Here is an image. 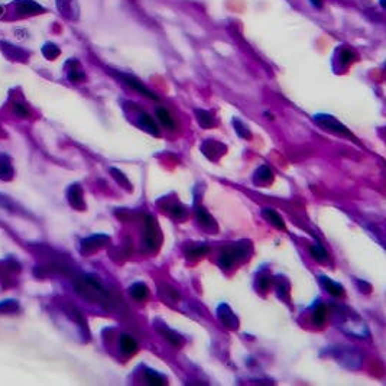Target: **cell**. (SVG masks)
<instances>
[{
    "label": "cell",
    "mask_w": 386,
    "mask_h": 386,
    "mask_svg": "<svg viewBox=\"0 0 386 386\" xmlns=\"http://www.w3.org/2000/svg\"><path fill=\"white\" fill-rule=\"evenodd\" d=\"M253 181L256 183V184H260V186H268V184H271L272 181H273V172H272L271 168H268L266 165H262V167H259L257 168L256 174H255V177H253Z\"/></svg>",
    "instance_id": "19"
},
{
    "label": "cell",
    "mask_w": 386,
    "mask_h": 386,
    "mask_svg": "<svg viewBox=\"0 0 386 386\" xmlns=\"http://www.w3.org/2000/svg\"><path fill=\"white\" fill-rule=\"evenodd\" d=\"M120 350L125 353V355H135L138 352V343L135 342V339H132L128 334H123L120 337Z\"/></svg>",
    "instance_id": "23"
},
{
    "label": "cell",
    "mask_w": 386,
    "mask_h": 386,
    "mask_svg": "<svg viewBox=\"0 0 386 386\" xmlns=\"http://www.w3.org/2000/svg\"><path fill=\"white\" fill-rule=\"evenodd\" d=\"M55 1H57V9L64 17H67L70 20L78 19L80 9H78L77 0H55Z\"/></svg>",
    "instance_id": "11"
},
{
    "label": "cell",
    "mask_w": 386,
    "mask_h": 386,
    "mask_svg": "<svg viewBox=\"0 0 386 386\" xmlns=\"http://www.w3.org/2000/svg\"><path fill=\"white\" fill-rule=\"evenodd\" d=\"M327 318V307L324 304H318L313 311V321L315 326H323Z\"/></svg>",
    "instance_id": "25"
},
{
    "label": "cell",
    "mask_w": 386,
    "mask_h": 386,
    "mask_svg": "<svg viewBox=\"0 0 386 386\" xmlns=\"http://www.w3.org/2000/svg\"><path fill=\"white\" fill-rule=\"evenodd\" d=\"M334 358L337 359L339 362H342V365L347 366V368H352V369H356V368H360L362 365V356L360 353L350 349V347H337L336 352H334Z\"/></svg>",
    "instance_id": "5"
},
{
    "label": "cell",
    "mask_w": 386,
    "mask_h": 386,
    "mask_svg": "<svg viewBox=\"0 0 386 386\" xmlns=\"http://www.w3.org/2000/svg\"><path fill=\"white\" fill-rule=\"evenodd\" d=\"M195 213H197V220H198V223L201 224V227H204V229L210 230L211 233H214L213 230H217V227H215V223L214 220H213V217L208 214L204 208H201V207H198V208L195 210Z\"/></svg>",
    "instance_id": "21"
},
{
    "label": "cell",
    "mask_w": 386,
    "mask_h": 386,
    "mask_svg": "<svg viewBox=\"0 0 386 386\" xmlns=\"http://www.w3.org/2000/svg\"><path fill=\"white\" fill-rule=\"evenodd\" d=\"M75 288H77L80 295H83L84 298L93 301V302H101L103 304V302H107V300H109L107 292L93 278L84 276V278L77 279L75 281Z\"/></svg>",
    "instance_id": "1"
},
{
    "label": "cell",
    "mask_w": 386,
    "mask_h": 386,
    "mask_svg": "<svg viewBox=\"0 0 386 386\" xmlns=\"http://www.w3.org/2000/svg\"><path fill=\"white\" fill-rule=\"evenodd\" d=\"M110 172H112V175H113V178H115L116 181L120 184V186H123V187H126L128 190H130V184H129V180L125 177V174L122 171H119V170H116V168H112L110 170Z\"/></svg>",
    "instance_id": "32"
},
{
    "label": "cell",
    "mask_w": 386,
    "mask_h": 386,
    "mask_svg": "<svg viewBox=\"0 0 386 386\" xmlns=\"http://www.w3.org/2000/svg\"><path fill=\"white\" fill-rule=\"evenodd\" d=\"M158 331L164 336V339H167L172 346H175V347H181L183 344L186 343L184 342V339H183V336H180L177 331H174L170 327H167V326H158Z\"/></svg>",
    "instance_id": "16"
},
{
    "label": "cell",
    "mask_w": 386,
    "mask_h": 386,
    "mask_svg": "<svg viewBox=\"0 0 386 386\" xmlns=\"http://www.w3.org/2000/svg\"><path fill=\"white\" fill-rule=\"evenodd\" d=\"M161 242V236H159V230H158L157 221L154 217H148L145 221V234H143V243L148 246V249L154 250L157 249L158 244Z\"/></svg>",
    "instance_id": "7"
},
{
    "label": "cell",
    "mask_w": 386,
    "mask_h": 386,
    "mask_svg": "<svg viewBox=\"0 0 386 386\" xmlns=\"http://www.w3.org/2000/svg\"><path fill=\"white\" fill-rule=\"evenodd\" d=\"M227 151V148L223 143L217 142V141H205L201 145V152L211 161H217L221 155H224Z\"/></svg>",
    "instance_id": "9"
},
{
    "label": "cell",
    "mask_w": 386,
    "mask_h": 386,
    "mask_svg": "<svg viewBox=\"0 0 386 386\" xmlns=\"http://www.w3.org/2000/svg\"><path fill=\"white\" fill-rule=\"evenodd\" d=\"M233 125H234V130H236V133H237L240 138H243V139H250V138H252L250 130L246 128V125H244L240 119H233Z\"/></svg>",
    "instance_id": "30"
},
{
    "label": "cell",
    "mask_w": 386,
    "mask_h": 386,
    "mask_svg": "<svg viewBox=\"0 0 386 386\" xmlns=\"http://www.w3.org/2000/svg\"><path fill=\"white\" fill-rule=\"evenodd\" d=\"M123 80H125V83L128 84V86H130L132 88H135L136 91H139L141 94H143V96H146L148 99H151V100H158V96L155 94V93H152L149 88H146V87L143 86L142 83L138 80V78H135V77H132V75H123Z\"/></svg>",
    "instance_id": "14"
},
{
    "label": "cell",
    "mask_w": 386,
    "mask_h": 386,
    "mask_svg": "<svg viewBox=\"0 0 386 386\" xmlns=\"http://www.w3.org/2000/svg\"><path fill=\"white\" fill-rule=\"evenodd\" d=\"M157 115L159 117V120L162 122V125L165 126L167 129H170V130H174V129L177 128V125H175V122H174V119L170 115V112H167L165 109H162V107H159L157 110Z\"/></svg>",
    "instance_id": "26"
},
{
    "label": "cell",
    "mask_w": 386,
    "mask_h": 386,
    "mask_svg": "<svg viewBox=\"0 0 386 386\" xmlns=\"http://www.w3.org/2000/svg\"><path fill=\"white\" fill-rule=\"evenodd\" d=\"M17 308H19V305H17L14 301H6V302H1V304H0V313H3V314L13 313Z\"/></svg>",
    "instance_id": "33"
},
{
    "label": "cell",
    "mask_w": 386,
    "mask_h": 386,
    "mask_svg": "<svg viewBox=\"0 0 386 386\" xmlns=\"http://www.w3.org/2000/svg\"><path fill=\"white\" fill-rule=\"evenodd\" d=\"M217 317L220 320V323L227 327L229 330H236L239 327V320L234 315V313L230 310V307L227 304H220L217 308Z\"/></svg>",
    "instance_id": "8"
},
{
    "label": "cell",
    "mask_w": 386,
    "mask_h": 386,
    "mask_svg": "<svg viewBox=\"0 0 386 386\" xmlns=\"http://www.w3.org/2000/svg\"><path fill=\"white\" fill-rule=\"evenodd\" d=\"M269 284H271V278H260L259 279V285H260L262 289H268Z\"/></svg>",
    "instance_id": "38"
},
{
    "label": "cell",
    "mask_w": 386,
    "mask_h": 386,
    "mask_svg": "<svg viewBox=\"0 0 386 386\" xmlns=\"http://www.w3.org/2000/svg\"><path fill=\"white\" fill-rule=\"evenodd\" d=\"M262 215L265 217V220H268L272 226H275L276 229L286 230V226L285 223H284V220H282V217L278 214L275 210H272V208H263V210H262Z\"/></svg>",
    "instance_id": "20"
},
{
    "label": "cell",
    "mask_w": 386,
    "mask_h": 386,
    "mask_svg": "<svg viewBox=\"0 0 386 386\" xmlns=\"http://www.w3.org/2000/svg\"><path fill=\"white\" fill-rule=\"evenodd\" d=\"M0 49L4 54V57L12 59V61H17V62H26L28 61V52L16 45L7 42H0Z\"/></svg>",
    "instance_id": "10"
},
{
    "label": "cell",
    "mask_w": 386,
    "mask_h": 386,
    "mask_svg": "<svg viewBox=\"0 0 386 386\" xmlns=\"http://www.w3.org/2000/svg\"><path fill=\"white\" fill-rule=\"evenodd\" d=\"M14 113L16 116H19V117H29V110L28 107L25 106V104H22V103H16L14 104Z\"/></svg>",
    "instance_id": "35"
},
{
    "label": "cell",
    "mask_w": 386,
    "mask_h": 386,
    "mask_svg": "<svg viewBox=\"0 0 386 386\" xmlns=\"http://www.w3.org/2000/svg\"><path fill=\"white\" fill-rule=\"evenodd\" d=\"M129 292H130V295L135 298V300L138 301H145L148 298V295H149V289H148V286L142 284V282H136V284H133V285L129 288Z\"/></svg>",
    "instance_id": "24"
},
{
    "label": "cell",
    "mask_w": 386,
    "mask_h": 386,
    "mask_svg": "<svg viewBox=\"0 0 386 386\" xmlns=\"http://www.w3.org/2000/svg\"><path fill=\"white\" fill-rule=\"evenodd\" d=\"M249 242H240V243L230 244L224 247L218 257V265L223 269H229L234 265V262H239L247 256V246Z\"/></svg>",
    "instance_id": "2"
},
{
    "label": "cell",
    "mask_w": 386,
    "mask_h": 386,
    "mask_svg": "<svg viewBox=\"0 0 386 386\" xmlns=\"http://www.w3.org/2000/svg\"><path fill=\"white\" fill-rule=\"evenodd\" d=\"M67 197H68V202L75 210H84L86 204H84V198H83V190L78 184H74L68 188Z\"/></svg>",
    "instance_id": "12"
},
{
    "label": "cell",
    "mask_w": 386,
    "mask_h": 386,
    "mask_svg": "<svg viewBox=\"0 0 386 386\" xmlns=\"http://www.w3.org/2000/svg\"><path fill=\"white\" fill-rule=\"evenodd\" d=\"M109 240V237L107 236H93V237H88L86 240H83V243H81V250L84 252V253H91V252H96V250H99L100 247H103L106 242Z\"/></svg>",
    "instance_id": "13"
},
{
    "label": "cell",
    "mask_w": 386,
    "mask_h": 386,
    "mask_svg": "<svg viewBox=\"0 0 386 386\" xmlns=\"http://www.w3.org/2000/svg\"><path fill=\"white\" fill-rule=\"evenodd\" d=\"M12 177H13V170H12L9 161L4 158H0V180L10 181Z\"/></svg>",
    "instance_id": "27"
},
{
    "label": "cell",
    "mask_w": 386,
    "mask_h": 386,
    "mask_svg": "<svg viewBox=\"0 0 386 386\" xmlns=\"http://www.w3.org/2000/svg\"><path fill=\"white\" fill-rule=\"evenodd\" d=\"M320 284L324 286V289L330 292L331 295H334V297H342L344 294V288L343 285H340L339 282H336V281H333V279H330L329 276H320Z\"/></svg>",
    "instance_id": "17"
},
{
    "label": "cell",
    "mask_w": 386,
    "mask_h": 386,
    "mask_svg": "<svg viewBox=\"0 0 386 386\" xmlns=\"http://www.w3.org/2000/svg\"><path fill=\"white\" fill-rule=\"evenodd\" d=\"M340 61L343 62L344 65L350 64V62L353 61V54H352L350 51H347V49H343V51H342V55H340Z\"/></svg>",
    "instance_id": "37"
},
{
    "label": "cell",
    "mask_w": 386,
    "mask_h": 386,
    "mask_svg": "<svg viewBox=\"0 0 386 386\" xmlns=\"http://www.w3.org/2000/svg\"><path fill=\"white\" fill-rule=\"evenodd\" d=\"M145 376H146V381H148L149 385H165V378H164L161 373L155 372V371H152V369H146V371H145Z\"/></svg>",
    "instance_id": "28"
},
{
    "label": "cell",
    "mask_w": 386,
    "mask_h": 386,
    "mask_svg": "<svg viewBox=\"0 0 386 386\" xmlns=\"http://www.w3.org/2000/svg\"><path fill=\"white\" fill-rule=\"evenodd\" d=\"M138 125L141 126V129L143 130H146L148 133H151V135H154V136H159L161 133H159V129H158L157 123L152 120V117L148 115V113H145V112H141L139 113V119H138Z\"/></svg>",
    "instance_id": "15"
},
{
    "label": "cell",
    "mask_w": 386,
    "mask_h": 386,
    "mask_svg": "<svg viewBox=\"0 0 386 386\" xmlns=\"http://www.w3.org/2000/svg\"><path fill=\"white\" fill-rule=\"evenodd\" d=\"M1 13H3V7L0 6V16H1Z\"/></svg>",
    "instance_id": "41"
},
{
    "label": "cell",
    "mask_w": 386,
    "mask_h": 386,
    "mask_svg": "<svg viewBox=\"0 0 386 386\" xmlns=\"http://www.w3.org/2000/svg\"><path fill=\"white\" fill-rule=\"evenodd\" d=\"M13 7L17 17H28L45 12V9L35 0H14Z\"/></svg>",
    "instance_id": "6"
},
{
    "label": "cell",
    "mask_w": 386,
    "mask_h": 386,
    "mask_svg": "<svg viewBox=\"0 0 386 386\" xmlns=\"http://www.w3.org/2000/svg\"><path fill=\"white\" fill-rule=\"evenodd\" d=\"M310 1H311V4H313L314 7H318V9L323 7V0H310Z\"/></svg>",
    "instance_id": "39"
},
{
    "label": "cell",
    "mask_w": 386,
    "mask_h": 386,
    "mask_svg": "<svg viewBox=\"0 0 386 386\" xmlns=\"http://www.w3.org/2000/svg\"><path fill=\"white\" fill-rule=\"evenodd\" d=\"M207 252H208V247H207V246H194V247H191V249H190L188 256L201 257V256H204Z\"/></svg>",
    "instance_id": "34"
},
{
    "label": "cell",
    "mask_w": 386,
    "mask_h": 386,
    "mask_svg": "<svg viewBox=\"0 0 386 386\" xmlns=\"http://www.w3.org/2000/svg\"><path fill=\"white\" fill-rule=\"evenodd\" d=\"M314 120L324 129V130H329L334 135H339V136H346V138H350V139H355L353 133L349 130V129L344 126L343 123H340L334 116L331 115H315Z\"/></svg>",
    "instance_id": "3"
},
{
    "label": "cell",
    "mask_w": 386,
    "mask_h": 386,
    "mask_svg": "<svg viewBox=\"0 0 386 386\" xmlns=\"http://www.w3.org/2000/svg\"><path fill=\"white\" fill-rule=\"evenodd\" d=\"M195 117H197V122L200 125L201 128L204 129H211L214 126V119H213V115L207 110H202V109H195Z\"/></svg>",
    "instance_id": "22"
},
{
    "label": "cell",
    "mask_w": 386,
    "mask_h": 386,
    "mask_svg": "<svg viewBox=\"0 0 386 386\" xmlns=\"http://www.w3.org/2000/svg\"><path fill=\"white\" fill-rule=\"evenodd\" d=\"M171 213L174 217H177V218H183L184 215H186V210L183 208V205H180V204H174L171 208Z\"/></svg>",
    "instance_id": "36"
},
{
    "label": "cell",
    "mask_w": 386,
    "mask_h": 386,
    "mask_svg": "<svg viewBox=\"0 0 386 386\" xmlns=\"http://www.w3.org/2000/svg\"><path fill=\"white\" fill-rule=\"evenodd\" d=\"M67 65H70V68H68V78L71 80L72 83H81V81L86 80V74L81 70L78 61L71 59V61L67 62Z\"/></svg>",
    "instance_id": "18"
},
{
    "label": "cell",
    "mask_w": 386,
    "mask_h": 386,
    "mask_svg": "<svg viewBox=\"0 0 386 386\" xmlns=\"http://www.w3.org/2000/svg\"><path fill=\"white\" fill-rule=\"evenodd\" d=\"M42 54L43 57L48 58V59H55V58L61 54V51H59V48H58L55 43L46 42L42 46Z\"/></svg>",
    "instance_id": "29"
},
{
    "label": "cell",
    "mask_w": 386,
    "mask_h": 386,
    "mask_svg": "<svg viewBox=\"0 0 386 386\" xmlns=\"http://www.w3.org/2000/svg\"><path fill=\"white\" fill-rule=\"evenodd\" d=\"M310 252L317 262H326L327 260V252L324 250V247L321 244H315L310 247Z\"/></svg>",
    "instance_id": "31"
},
{
    "label": "cell",
    "mask_w": 386,
    "mask_h": 386,
    "mask_svg": "<svg viewBox=\"0 0 386 386\" xmlns=\"http://www.w3.org/2000/svg\"><path fill=\"white\" fill-rule=\"evenodd\" d=\"M381 6H382V7H385V0H381Z\"/></svg>",
    "instance_id": "40"
},
{
    "label": "cell",
    "mask_w": 386,
    "mask_h": 386,
    "mask_svg": "<svg viewBox=\"0 0 386 386\" xmlns=\"http://www.w3.org/2000/svg\"><path fill=\"white\" fill-rule=\"evenodd\" d=\"M342 329L344 331H347L352 336L356 337H368V329L363 323V320L359 318V315H356L353 311H349V314L344 317V320L342 321Z\"/></svg>",
    "instance_id": "4"
}]
</instances>
